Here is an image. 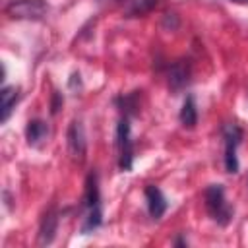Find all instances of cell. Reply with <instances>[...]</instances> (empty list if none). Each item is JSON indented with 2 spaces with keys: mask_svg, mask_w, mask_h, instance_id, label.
<instances>
[{
  "mask_svg": "<svg viewBox=\"0 0 248 248\" xmlns=\"http://www.w3.org/2000/svg\"><path fill=\"white\" fill-rule=\"evenodd\" d=\"M178 118H180V124H182L184 128H194V126H196V122H198V107H196L194 95H188V97L184 99Z\"/></svg>",
  "mask_w": 248,
  "mask_h": 248,
  "instance_id": "obj_12",
  "label": "cell"
},
{
  "mask_svg": "<svg viewBox=\"0 0 248 248\" xmlns=\"http://www.w3.org/2000/svg\"><path fill=\"white\" fill-rule=\"evenodd\" d=\"M116 147H118V167L120 170H130L134 163V143L130 138V118L124 114L116 126Z\"/></svg>",
  "mask_w": 248,
  "mask_h": 248,
  "instance_id": "obj_2",
  "label": "cell"
},
{
  "mask_svg": "<svg viewBox=\"0 0 248 248\" xmlns=\"http://www.w3.org/2000/svg\"><path fill=\"white\" fill-rule=\"evenodd\" d=\"M83 207L85 211H101V196H99V184H97V174L89 172L85 180V192H83Z\"/></svg>",
  "mask_w": 248,
  "mask_h": 248,
  "instance_id": "obj_7",
  "label": "cell"
},
{
  "mask_svg": "<svg viewBox=\"0 0 248 248\" xmlns=\"http://www.w3.org/2000/svg\"><path fill=\"white\" fill-rule=\"evenodd\" d=\"M145 202H147V211L153 219H161L167 211V198L163 196V192L153 186V184H147L145 186Z\"/></svg>",
  "mask_w": 248,
  "mask_h": 248,
  "instance_id": "obj_6",
  "label": "cell"
},
{
  "mask_svg": "<svg viewBox=\"0 0 248 248\" xmlns=\"http://www.w3.org/2000/svg\"><path fill=\"white\" fill-rule=\"evenodd\" d=\"M48 12L45 0H12L6 6V14L14 19H43Z\"/></svg>",
  "mask_w": 248,
  "mask_h": 248,
  "instance_id": "obj_4",
  "label": "cell"
},
{
  "mask_svg": "<svg viewBox=\"0 0 248 248\" xmlns=\"http://www.w3.org/2000/svg\"><path fill=\"white\" fill-rule=\"evenodd\" d=\"M99 2H116V0H99Z\"/></svg>",
  "mask_w": 248,
  "mask_h": 248,
  "instance_id": "obj_14",
  "label": "cell"
},
{
  "mask_svg": "<svg viewBox=\"0 0 248 248\" xmlns=\"http://www.w3.org/2000/svg\"><path fill=\"white\" fill-rule=\"evenodd\" d=\"M203 200H205V209L209 213V217L221 225V227H227L232 219V213L234 209L227 203L225 200V188L221 184H209L203 192Z\"/></svg>",
  "mask_w": 248,
  "mask_h": 248,
  "instance_id": "obj_1",
  "label": "cell"
},
{
  "mask_svg": "<svg viewBox=\"0 0 248 248\" xmlns=\"http://www.w3.org/2000/svg\"><path fill=\"white\" fill-rule=\"evenodd\" d=\"M68 151L74 161H83L85 151H87V141H85V132L79 120H72L68 128Z\"/></svg>",
  "mask_w": 248,
  "mask_h": 248,
  "instance_id": "obj_5",
  "label": "cell"
},
{
  "mask_svg": "<svg viewBox=\"0 0 248 248\" xmlns=\"http://www.w3.org/2000/svg\"><path fill=\"white\" fill-rule=\"evenodd\" d=\"M48 136V126L46 122L35 118V120H29L27 122V128H25V138H27V143L29 145H41Z\"/></svg>",
  "mask_w": 248,
  "mask_h": 248,
  "instance_id": "obj_10",
  "label": "cell"
},
{
  "mask_svg": "<svg viewBox=\"0 0 248 248\" xmlns=\"http://www.w3.org/2000/svg\"><path fill=\"white\" fill-rule=\"evenodd\" d=\"M231 2H240V4H248V0H231Z\"/></svg>",
  "mask_w": 248,
  "mask_h": 248,
  "instance_id": "obj_13",
  "label": "cell"
},
{
  "mask_svg": "<svg viewBox=\"0 0 248 248\" xmlns=\"http://www.w3.org/2000/svg\"><path fill=\"white\" fill-rule=\"evenodd\" d=\"M188 78H190V68H188V64L184 60H178V62H174L170 66V70H169V83H170V87L174 91L182 89L188 83Z\"/></svg>",
  "mask_w": 248,
  "mask_h": 248,
  "instance_id": "obj_9",
  "label": "cell"
},
{
  "mask_svg": "<svg viewBox=\"0 0 248 248\" xmlns=\"http://www.w3.org/2000/svg\"><path fill=\"white\" fill-rule=\"evenodd\" d=\"M56 229H58V213L56 209H48L41 221L39 227V244H50L56 236Z\"/></svg>",
  "mask_w": 248,
  "mask_h": 248,
  "instance_id": "obj_8",
  "label": "cell"
},
{
  "mask_svg": "<svg viewBox=\"0 0 248 248\" xmlns=\"http://www.w3.org/2000/svg\"><path fill=\"white\" fill-rule=\"evenodd\" d=\"M242 141V130L234 124V122H229L223 126V143H225V170L234 174L238 172V157H236V149Z\"/></svg>",
  "mask_w": 248,
  "mask_h": 248,
  "instance_id": "obj_3",
  "label": "cell"
},
{
  "mask_svg": "<svg viewBox=\"0 0 248 248\" xmlns=\"http://www.w3.org/2000/svg\"><path fill=\"white\" fill-rule=\"evenodd\" d=\"M0 99H2V108H0V122L4 124V122L10 118L12 110L16 108V103H17V99H19V93H17V89H16L14 85H6V87L2 89V93H0Z\"/></svg>",
  "mask_w": 248,
  "mask_h": 248,
  "instance_id": "obj_11",
  "label": "cell"
}]
</instances>
